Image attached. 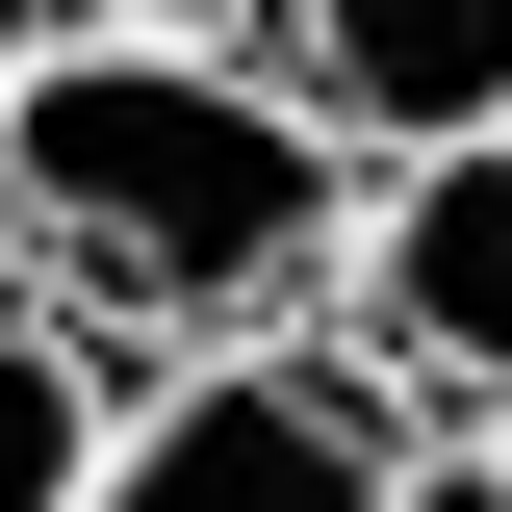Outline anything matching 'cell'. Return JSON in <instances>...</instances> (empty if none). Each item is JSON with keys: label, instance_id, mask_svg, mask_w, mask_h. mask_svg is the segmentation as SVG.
Here are the masks:
<instances>
[{"label": "cell", "instance_id": "obj_1", "mask_svg": "<svg viewBox=\"0 0 512 512\" xmlns=\"http://www.w3.org/2000/svg\"><path fill=\"white\" fill-rule=\"evenodd\" d=\"M333 256H359V154L231 26L0 0V282L26 308H77L103 359H231L333 308Z\"/></svg>", "mask_w": 512, "mask_h": 512}, {"label": "cell", "instance_id": "obj_4", "mask_svg": "<svg viewBox=\"0 0 512 512\" xmlns=\"http://www.w3.org/2000/svg\"><path fill=\"white\" fill-rule=\"evenodd\" d=\"M231 52L282 77V103H308L359 180L487 154V128H512V0H231Z\"/></svg>", "mask_w": 512, "mask_h": 512}, {"label": "cell", "instance_id": "obj_5", "mask_svg": "<svg viewBox=\"0 0 512 512\" xmlns=\"http://www.w3.org/2000/svg\"><path fill=\"white\" fill-rule=\"evenodd\" d=\"M103 410H128V359H103L77 308H26V282H0V512H77Z\"/></svg>", "mask_w": 512, "mask_h": 512}, {"label": "cell", "instance_id": "obj_3", "mask_svg": "<svg viewBox=\"0 0 512 512\" xmlns=\"http://www.w3.org/2000/svg\"><path fill=\"white\" fill-rule=\"evenodd\" d=\"M333 308H359V384L410 410V436L512 461V128H487V154H410V180H359Z\"/></svg>", "mask_w": 512, "mask_h": 512}, {"label": "cell", "instance_id": "obj_2", "mask_svg": "<svg viewBox=\"0 0 512 512\" xmlns=\"http://www.w3.org/2000/svg\"><path fill=\"white\" fill-rule=\"evenodd\" d=\"M410 410L359 384V333H231V359H128L77 512H384Z\"/></svg>", "mask_w": 512, "mask_h": 512}, {"label": "cell", "instance_id": "obj_7", "mask_svg": "<svg viewBox=\"0 0 512 512\" xmlns=\"http://www.w3.org/2000/svg\"><path fill=\"white\" fill-rule=\"evenodd\" d=\"M128 26H231V0H128Z\"/></svg>", "mask_w": 512, "mask_h": 512}, {"label": "cell", "instance_id": "obj_6", "mask_svg": "<svg viewBox=\"0 0 512 512\" xmlns=\"http://www.w3.org/2000/svg\"><path fill=\"white\" fill-rule=\"evenodd\" d=\"M384 512H512V461H461V436H410V487Z\"/></svg>", "mask_w": 512, "mask_h": 512}]
</instances>
